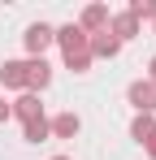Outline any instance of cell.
<instances>
[{
  "label": "cell",
  "instance_id": "12",
  "mask_svg": "<svg viewBox=\"0 0 156 160\" xmlns=\"http://www.w3.org/2000/svg\"><path fill=\"white\" fill-rule=\"evenodd\" d=\"M44 138H48V117L26 121V143H44Z\"/></svg>",
  "mask_w": 156,
  "mask_h": 160
},
{
  "label": "cell",
  "instance_id": "2",
  "mask_svg": "<svg viewBox=\"0 0 156 160\" xmlns=\"http://www.w3.org/2000/svg\"><path fill=\"white\" fill-rule=\"evenodd\" d=\"M9 112H13V117H22V126H26V121H39V117H44V104H39V95H35V91H22V95L9 104Z\"/></svg>",
  "mask_w": 156,
  "mask_h": 160
},
{
  "label": "cell",
  "instance_id": "15",
  "mask_svg": "<svg viewBox=\"0 0 156 160\" xmlns=\"http://www.w3.org/2000/svg\"><path fill=\"white\" fill-rule=\"evenodd\" d=\"M0 121H9V104L4 100H0Z\"/></svg>",
  "mask_w": 156,
  "mask_h": 160
},
{
  "label": "cell",
  "instance_id": "1",
  "mask_svg": "<svg viewBox=\"0 0 156 160\" xmlns=\"http://www.w3.org/2000/svg\"><path fill=\"white\" fill-rule=\"evenodd\" d=\"M52 43H61V52H65V65L74 69V74H87L91 69V35L82 26H61V30H52Z\"/></svg>",
  "mask_w": 156,
  "mask_h": 160
},
{
  "label": "cell",
  "instance_id": "4",
  "mask_svg": "<svg viewBox=\"0 0 156 160\" xmlns=\"http://www.w3.org/2000/svg\"><path fill=\"white\" fill-rule=\"evenodd\" d=\"M48 82H52L48 61H44V56H30V61H26V91H44Z\"/></svg>",
  "mask_w": 156,
  "mask_h": 160
},
{
  "label": "cell",
  "instance_id": "6",
  "mask_svg": "<svg viewBox=\"0 0 156 160\" xmlns=\"http://www.w3.org/2000/svg\"><path fill=\"white\" fill-rule=\"evenodd\" d=\"M0 82L13 87V91H26V61H4L0 65Z\"/></svg>",
  "mask_w": 156,
  "mask_h": 160
},
{
  "label": "cell",
  "instance_id": "7",
  "mask_svg": "<svg viewBox=\"0 0 156 160\" xmlns=\"http://www.w3.org/2000/svg\"><path fill=\"white\" fill-rule=\"evenodd\" d=\"M78 130H82V121H78L74 112H56L48 121V134H56V138H74Z\"/></svg>",
  "mask_w": 156,
  "mask_h": 160
},
{
  "label": "cell",
  "instance_id": "16",
  "mask_svg": "<svg viewBox=\"0 0 156 160\" xmlns=\"http://www.w3.org/2000/svg\"><path fill=\"white\" fill-rule=\"evenodd\" d=\"M148 82H156V56H152V78H148Z\"/></svg>",
  "mask_w": 156,
  "mask_h": 160
},
{
  "label": "cell",
  "instance_id": "10",
  "mask_svg": "<svg viewBox=\"0 0 156 160\" xmlns=\"http://www.w3.org/2000/svg\"><path fill=\"white\" fill-rule=\"evenodd\" d=\"M117 52H122V43L108 35V26L91 35V61H96V56H117Z\"/></svg>",
  "mask_w": 156,
  "mask_h": 160
},
{
  "label": "cell",
  "instance_id": "14",
  "mask_svg": "<svg viewBox=\"0 0 156 160\" xmlns=\"http://www.w3.org/2000/svg\"><path fill=\"white\" fill-rule=\"evenodd\" d=\"M143 147H148V156L156 160V134H152V138H148V143H143Z\"/></svg>",
  "mask_w": 156,
  "mask_h": 160
},
{
  "label": "cell",
  "instance_id": "3",
  "mask_svg": "<svg viewBox=\"0 0 156 160\" xmlns=\"http://www.w3.org/2000/svg\"><path fill=\"white\" fill-rule=\"evenodd\" d=\"M130 104L139 108V112H148V117H152L156 112V82H130Z\"/></svg>",
  "mask_w": 156,
  "mask_h": 160
},
{
  "label": "cell",
  "instance_id": "17",
  "mask_svg": "<svg viewBox=\"0 0 156 160\" xmlns=\"http://www.w3.org/2000/svg\"><path fill=\"white\" fill-rule=\"evenodd\" d=\"M52 160H70V156H52Z\"/></svg>",
  "mask_w": 156,
  "mask_h": 160
},
{
  "label": "cell",
  "instance_id": "9",
  "mask_svg": "<svg viewBox=\"0 0 156 160\" xmlns=\"http://www.w3.org/2000/svg\"><path fill=\"white\" fill-rule=\"evenodd\" d=\"M108 35L122 43V39H134L139 35V22L130 18V13H117V18H108Z\"/></svg>",
  "mask_w": 156,
  "mask_h": 160
},
{
  "label": "cell",
  "instance_id": "11",
  "mask_svg": "<svg viewBox=\"0 0 156 160\" xmlns=\"http://www.w3.org/2000/svg\"><path fill=\"white\" fill-rule=\"evenodd\" d=\"M130 134H134L139 143H148V138L156 134V117H148V112H139V117L130 121Z\"/></svg>",
  "mask_w": 156,
  "mask_h": 160
},
{
  "label": "cell",
  "instance_id": "5",
  "mask_svg": "<svg viewBox=\"0 0 156 160\" xmlns=\"http://www.w3.org/2000/svg\"><path fill=\"white\" fill-rule=\"evenodd\" d=\"M48 48H52V26L35 22V26L26 30V52H30V56H44Z\"/></svg>",
  "mask_w": 156,
  "mask_h": 160
},
{
  "label": "cell",
  "instance_id": "13",
  "mask_svg": "<svg viewBox=\"0 0 156 160\" xmlns=\"http://www.w3.org/2000/svg\"><path fill=\"white\" fill-rule=\"evenodd\" d=\"M126 13L134 18V22H139V18H152V22H156V4H152V0H130Z\"/></svg>",
  "mask_w": 156,
  "mask_h": 160
},
{
  "label": "cell",
  "instance_id": "8",
  "mask_svg": "<svg viewBox=\"0 0 156 160\" xmlns=\"http://www.w3.org/2000/svg\"><path fill=\"white\" fill-rule=\"evenodd\" d=\"M78 26L87 30V35L104 30V26H108V9H104V4H87V9H82V22H78Z\"/></svg>",
  "mask_w": 156,
  "mask_h": 160
}]
</instances>
